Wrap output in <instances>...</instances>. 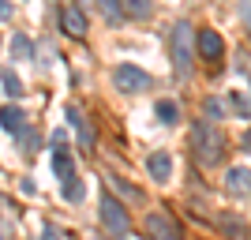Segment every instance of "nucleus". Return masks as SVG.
Listing matches in <instances>:
<instances>
[{
	"mask_svg": "<svg viewBox=\"0 0 251 240\" xmlns=\"http://www.w3.org/2000/svg\"><path fill=\"white\" fill-rule=\"evenodd\" d=\"M52 237H56V233H52V229H45V233H42L38 240H52Z\"/></svg>",
	"mask_w": 251,
	"mask_h": 240,
	"instance_id": "nucleus-24",
	"label": "nucleus"
},
{
	"mask_svg": "<svg viewBox=\"0 0 251 240\" xmlns=\"http://www.w3.org/2000/svg\"><path fill=\"white\" fill-rule=\"evenodd\" d=\"M244 150H251V132H248V135H244Z\"/></svg>",
	"mask_w": 251,
	"mask_h": 240,
	"instance_id": "nucleus-25",
	"label": "nucleus"
},
{
	"mask_svg": "<svg viewBox=\"0 0 251 240\" xmlns=\"http://www.w3.org/2000/svg\"><path fill=\"white\" fill-rule=\"evenodd\" d=\"M113 86L120 94H143V90H150V75L143 68H135V64H116Z\"/></svg>",
	"mask_w": 251,
	"mask_h": 240,
	"instance_id": "nucleus-3",
	"label": "nucleus"
},
{
	"mask_svg": "<svg viewBox=\"0 0 251 240\" xmlns=\"http://www.w3.org/2000/svg\"><path fill=\"white\" fill-rule=\"evenodd\" d=\"M147 237L150 240H184V233H180L176 218L169 210H150L147 214Z\"/></svg>",
	"mask_w": 251,
	"mask_h": 240,
	"instance_id": "nucleus-4",
	"label": "nucleus"
},
{
	"mask_svg": "<svg viewBox=\"0 0 251 240\" xmlns=\"http://www.w3.org/2000/svg\"><path fill=\"white\" fill-rule=\"evenodd\" d=\"M191 150L202 165H218L221 154H225V135L218 132L214 120H195L191 124Z\"/></svg>",
	"mask_w": 251,
	"mask_h": 240,
	"instance_id": "nucleus-1",
	"label": "nucleus"
},
{
	"mask_svg": "<svg viewBox=\"0 0 251 240\" xmlns=\"http://www.w3.org/2000/svg\"><path fill=\"white\" fill-rule=\"evenodd\" d=\"M23 120H26V116H23L19 105H4V109H0V128H4V132H19Z\"/></svg>",
	"mask_w": 251,
	"mask_h": 240,
	"instance_id": "nucleus-11",
	"label": "nucleus"
},
{
	"mask_svg": "<svg viewBox=\"0 0 251 240\" xmlns=\"http://www.w3.org/2000/svg\"><path fill=\"white\" fill-rule=\"evenodd\" d=\"M60 27H64V34H72V38H83V34H86V19H83V11L75 8V4H64V8H60Z\"/></svg>",
	"mask_w": 251,
	"mask_h": 240,
	"instance_id": "nucleus-8",
	"label": "nucleus"
},
{
	"mask_svg": "<svg viewBox=\"0 0 251 240\" xmlns=\"http://www.w3.org/2000/svg\"><path fill=\"white\" fill-rule=\"evenodd\" d=\"M52 173H56V180H72L75 177V165H72V154H68V150H64L60 143H56V150H52Z\"/></svg>",
	"mask_w": 251,
	"mask_h": 240,
	"instance_id": "nucleus-10",
	"label": "nucleus"
},
{
	"mask_svg": "<svg viewBox=\"0 0 251 240\" xmlns=\"http://www.w3.org/2000/svg\"><path fill=\"white\" fill-rule=\"evenodd\" d=\"M147 173L157 184H165V180L173 177V158H169V150H154V154L147 158Z\"/></svg>",
	"mask_w": 251,
	"mask_h": 240,
	"instance_id": "nucleus-9",
	"label": "nucleus"
},
{
	"mask_svg": "<svg viewBox=\"0 0 251 240\" xmlns=\"http://www.w3.org/2000/svg\"><path fill=\"white\" fill-rule=\"evenodd\" d=\"M101 221H105V229L116 233V237H124V233L131 229V218H127V210L120 207L113 195H101Z\"/></svg>",
	"mask_w": 251,
	"mask_h": 240,
	"instance_id": "nucleus-5",
	"label": "nucleus"
},
{
	"mask_svg": "<svg viewBox=\"0 0 251 240\" xmlns=\"http://www.w3.org/2000/svg\"><path fill=\"white\" fill-rule=\"evenodd\" d=\"M83 191H86V184H83L79 177L64 180V199H72V203H79V199H83Z\"/></svg>",
	"mask_w": 251,
	"mask_h": 240,
	"instance_id": "nucleus-17",
	"label": "nucleus"
},
{
	"mask_svg": "<svg viewBox=\"0 0 251 240\" xmlns=\"http://www.w3.org/2000/svg\"><path fill=\"white\" fill-rule=\"evenodd\" d=\"M225 188H229V195H236V199H248V195H251V169H244V165H232L229 173H225Z\"/></svg>",
	"mask_w": 251,
	"mask_h": 240,
	"instance_id": "nucleus-6",
	"label": "nucleus"
},
{
	"mask_svg": "<svg viewBox=\"0 0 251 240\" xmlns=\"http://www.w3.org/2000/svg\"><path fill=\"white\" fill-rule=\"evenodd\" d=\"M195 45H199V53L206 56V60H221L225 56V42H221V34L218 30H199V38H195Z\"/></svg>",
	"mask_w": 251,
	"mask_h": 240,
	"instance_id": "nucleus-7",
	"label": "nucleus"
},
{
	"mask_svg": "<svg viewBox=\"0 0 251 240\" xmlns=\"http://www.w3.org/2000/svg\"><path fill=\"white\" fill-rule=\"evenodd\" d=\"M68 120H72L75 132H79V143H83V146H94V132H90V124L79 116V109H75V105H68Z\"/></svg>",
	"mask_w": 251,
	"mask_h": 240,
	"instance_id": "nucleus-12",
	"label": "nucleus"
},
{
	"mask_svg": "<svg viewBox=\"0 0 251 240\" xmlns=\"http://www.w3.org/2000/svg\"><path fill=\"white\" fill-rule=\"evenodd\" d=\"M0 86H4V94H8V98H23V94H26V90H23V83H19V75L11 72V68H4V72H0Z\"/></svg>",
	"mask_w": 251,
	"mask_h": 240,
	"instance_id": "nucleus-14",
	"label": "nucleus"
},
{
	"mask_svg": "<svg viewBox=\"0 0 251 240\" xmlns=\"http://www.w3.org/2000/svg\"><path fill=\"white\" fill-rule=\"evenodd\" d=\"M98 11L105 15V23H109V27H116V23H120V19L127 15L120 0H98Z\"/></svg>",
	"mask_w": 251,
	"mask_h": 240,
	"instance_id": "nucleus-13",
	"label": "nucleus"
},
{
	"mask_svg": "<svg viewBox=\"0 0 251 240\" xmlns=\"http://www.w3.org/2000/svg\"><path fill=\"white\" fill-rule=\"evenodd\" d=\"M232 109H236V113H240L244 120H251V102L240 94V90H232Z\"/></svg>",
	"mask_w": 251,
	"mask_h": 240,
	"instance_id": "nucleus-18",
	"label": "nucleus"
},
{
	"mask_svg": "<svg viewBox=\"0 0 251 240\" xmlns=\"http://www.w3.org/2000/svg\"><path fill=\"white\" fill-rule=\"evenodd\" d=\"M173 72L180 79L191 75V23H176L173 27Z\"/></svg>",
	"mask_w": 251,
	"mask_h": 240,
	"instance_id": "nucleus-2",
	"label": "nucleus"
},
{
	"mask_svg": "<svg viewBox=\"0 0 251 240\" xmlns=\"http://www.w3.org/2000/svg\"><path fill=\"white\" fill-rule=\"evenodd\" d=\"M30 49H34V45L26 42V34H19V38L11 42V53H15V60H23V56H30Z\"/></svg>",
	"mask_w": 251,
	"mask_h": 240,
	"instance_id": "nucleus-19",
	"label": "nucleus"
},
{
	"mask_svg": "<svg viewBox=\"0 0 251 240\" xmlns=\"http://www.w3.org/2000/svg\"><path fill=\"white\" fill-rule=\"evenodd\" d=\"M11 15H15V8H11L8 0H0V23H8V19H11Z\"/></svg>",
	"mask_w": 251,
	"mask_h": 240,
	"instance_id": "nucleus-21",
	"label": "nucleus"
},
{
	"mask_svg": "<svg viewBox=\"0 0 251 240\" xmlns=\"http://www.w3.org/2000/svg\"><path fill=\"white\" fill-rule=\"evenodd\" d=\"M113 188L120 191V195H127V199H143L135 188H131V184H127V180H120V177H113Z\"/></svg>",
	"mask_w": 251,
	"mask_h": 240,
	"instance_id": "nucleus-20",
	"label": "nucleus"
},
{
	"mask_svg": "<svg viewBox=\"0 0 251 240\" xmlns=\"http://www.w3.org/2000/svg\"><path fill=\"white\" fill-rule=\"evenodd\" d=\"M0 240H4V237H0Z\"/></svg>",
	"mask_w": 251,
	"mask_h": 240,
	"instance_id": "nucleus-26",
	"label": "nucleus"
},
{
	"mask_svg": "<svg viewBox=\"0 0 251 240\" xmlns=\"http://www.w3.org/2000/svg\"><path fill=\"white\" fill-rule=\"evenodd\" d=\"M244 19H248V34H251V0L244 4Z\"/></svg>",
	"mask_w": 251,
	"mask_h": 240,
	"instance_id": "nucleus-23",
	"label": "nucleus"
},
{
	"mask_svg": "<svg viewBox=\"0 0 251 240\" xmlns=\"http://www.w3.org/2000/svg\"><path fill=\"white\" fill-rule=\"evenodd\" d=\"M206 116H210V120H218V116H221V102H206Z\"/></svg>",
	"mask_w": 251,
	"mask_h": 240,
	"instance_id": "nucleus-22",
	"label": "nucleus"
},
{
	"mask_svg": "<svg viewBox=\"0 0 251 240\" xmlns=\"http://www.w3.org/2000/svg\"><path fill=\"white\" fill-rule=\"evenodd\" d=\"M157 120H161V124H176L180 120L176 102H157Z\"/></svg>",
	"mask_w": 251,
	"mask_h": 240,
	"instance_id": "nucleus-15",
	"label": "nucleus"
},
{
	"mask_svg": "<svg viewBox=\"0 0 251 240\" xmlns=\"http://www.w3.org/2000/svg\"><path fill=\"white\" fill-rule=\"evenodd\" d=\"M120 4H124V11L135 15V19H147L150 15V0H120Z\"/></svg>",
	"mask_w": 251,
	"mask_h": 240,
	"instance_id": "nucleus-16",
	"label": "nucleus"
}]
</instances>
